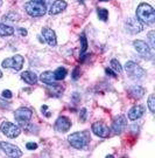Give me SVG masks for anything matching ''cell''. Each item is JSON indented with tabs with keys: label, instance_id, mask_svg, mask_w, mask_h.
Returning <instances> with one entry per match:
<instances>
[{
	"label": "cell",
	"instance_id": "obj_20",
	"mask_svg": "<svg viewBox=\"0 0 155 158\" xmlns=\"http://www.w3.org/2000/svg\"><path fill=\"white\" fill-rule=\"evenodd\" d=\"M13 33H14V28L13 27L0 23V36H10Z\"/></svg>",
	"mask_w": 155,
	"mask_h": 158
},
{
	"label": "cell",
	"instance_id": "obj_4",
	"mask_svg": "<svg viewBox=\"0 0 155 158\" xmlns=\"http://www.w3.org/2000/svg\"><path fill=\"white\" fill-rule=\"evenodd\" d=\"M125 70L128 74V76L131 79H134V80L144 79L145 75H146V72H145L144 69L140 67L138 63L133 62V61L126 62V64H125Z\"/></svg>",
	"mask_w": 155,
	"mask_h": 158
},
{
	"label": "cell",
	"instance_id": "obj_11",
	"mask_svg": "<svg viewBox=\"0 0 155 158\" xmlns=\"http://www.w3.org/2000/svg\"><path fill=\"white\" fill-rule=\"evenodd\" d=\"M92 131L94 135L101 137V138H106L110 136V129L103 122H94L92 124Z\"/></svg>",
	"mask_w": 155,
	"mask_h": 158
},
{
	"label": "cell",
	"instance_id": "obj_14",
	"mask_svg": "<svg viewBox=\"0 0 155 158\" xmlns=\"http://www.w3.org/2000/svg\"><path fill=\"white\" fill-rule=\"evenodd\" d=\"M42 35H43L44 40L48 42V45L50 47H55L57 45V39H56V34L53 29L48 28V27H44L42 28Z\"/></svg>",
	"mask_w": 155,
	"mask_h": 158
},
{
	"label": "cell",
	"instance_id": "obj_9",
	"mask_svg": "<svg viewBox=\"0 0 155 158\" xmlns=\"http://www.w3.org/2000/svg\"><path fill=\"white\" fill-rule=\"evenodd\" d=\"M0 148L4 152L10 156V157H21L22 156V151L19 149L18 147H15L14 144H11V143H7V142H0Z\"/></svg>",
	"mask_w": 155,
	"mask_h": 158
},
{
	"label": "cell",
	"instance_id": "obj_33",
	"mask_svg": "<svg viewBox=\"0 0 155 158\" xmlns=\"http://www.w3.org/2000/svg\"><path fill=\"white\" fill-rule=\"evenodd\" d=\"M18 31L20 32V34H21L22 36H26V35H27V31H26V29H23V28H18Z\"/></svg>",
	"mask_w": 155,
	"mask_h": 158
},
{
	"label": "cell",
	"instance_id": "obj_10",
	"mask_svg": "<svg viewBox=\"0 0 155 158\" xmlns=\"http://www.w3.org/2000/svg\"><path fill=\"white\" fill-rule=\"evenodd\" d=\"M125 26H126V29L131 34L140 33L144 28L142 23H140L138 19H134V18H128L126 20V23H125Z\"/></svg>",
	"mask_w": 155,
	"mask_h": 158
},
{
	"label": "cell",
	"instance_id": "obj_7",
	"mask_svg": "<svg viewBox=\"0 0 155 158\" xmlns=\"http://www.w3.org/2000/svg\"><path fill=\"white\" fill-rule=\"evenodd\" d=\"M32 116H33V113H32V110L30 109H28V108H19L15 114H14V117H15V121H17L19 125H21V127H25V125L28 124V122L30 121L32 118Z\"/></svg>",
	"mask_w": 155,
	"mask_h": 158
},
{
	"label": "cell",
	"instance_id": "obj_32",
	"mask_svg": "<svg viewBox=\"0 0 155 158\" xmlns=\"http://www.w3.org/2000/svg\"><path fill=\"white\" fill-rule=\"evenodd\" d=\"M105 73L107 74V75L112 76V77H116V76H117L116 73H114V72H113V70H112L111 68H106V69H105Z\"/></svg>",
	"mask_w": 155,
	"mask_h": 158
},
{
	"label": "cell",
	"instance_id": "obj_2",
	"mask_svg": "<svg viewBox=\"0 0 155 158\" xmlns=\"http://www.w3.org/2000/svg\"><path fill=\"white\" fill-rule=\"evenodd\" d=\"M25 10L30 17L38 18V17H43L47 12V5L40 1H28L25 4Z\"/></svg>",
	"mask_w": 155,
	"mask_h": 158
},
{
	"label": "cell",
	"instance_id": "obj_12",
	"mask_svg": "<svg viewBox=\"0 0 155 158\" xmlns=\"http://www.w3.org/2000/svg\"><path fill=\"white\" fill-rule=\"evenodd\" d=\"M125 127H126V117L124 115L117 116L116 118L113 119V122H112V131L117 135L121 134L124 129H125Z\"/></svg>",
	"mask_w": 155,
	"mask_h": 158
},
{
	"label": "cell",
	"instance_id": "obj_35",
	"mask_svg": "<svg viewBox=\"0 0 155 158\" xmlns=\"http://www.w3.org/2000/svg\"><path fill=\"white\" fill-rule=\"evenodd\" d=\"M0 77H2V72L0 70Z\"/></svg>",
	"mask_w": 155,
	"mask_h": 158
},
{
	"label": "cell",
	"instance_id": "obj_5",
	"mask_svg": "<svg viewBox=\"0 0 155 158\" xmlns=\"http://www.w3.org/2000/svg\"><path fill=\"white\" fill-rule=\"evenodd\" d=\"M133 46H134L135 51L138 52L142 57L148 59V60H152V59H153V56H154L153 49H152L145 41H142V40H135V41L133 42Z\"/></svg>",
	"mask_w": 155,
	"mask_h": 158
},
{
	"label": "cell",
	"instance_id": "obj_8",
	"mask_svg": "<svg viewBox=\"0 0 155 158\" xmlns=\"http://www.w3.org/2000/svg\"><path fill=\"white\" fill-rule=\"evenodd\" d=\"M25 62V59L21 55H14L13 57H8L2 61V67L4 68H12L13 70L19 72L21 70L22 66Z\"/></svg>",
	"mask_w": 155,
	"mask_h": 158
},
{
	"label": "cell",
	"instance_id": "obj_18",
	"mask_svg": "<svg viewBox=\"0 0 155 158\" xmlns=\"http://www.w3.org/2000/svg\"><path fill=\"white\" fill-rule=\"evenodd\" d=\"M21 79L28 85H36V82H38L36 74L33 73V72H29V70H26L21 74Z\"/></svg>",
	"mask_w": 155,
	"mask_h": 158
},
{
	"label": "cell",
	"instance_id": "obj_6",
	"mask_svg": "<svg viewBox=\"0 0 155 158\" xmlns=\"http://www.w3.org/2000/svg\"><path fill=\"white\" fill-rule=\"evenodd\" d=\"M0 130H1V132L5 136H7L8 138H15V137H18V136L20 135V132H21L19 125L13 124V123L8 122V121H5V122L1 123Z\"/></svg>",
	"mask_w": 155,
	"mask_h": 158
},
{
	"label": "cell",
	"instance_id": "obj_15",
	"mask_svg": "<svg viewBox=\"0 0 155 158\" xmlns=\"http://www.w3.org/2000/svg\"><path fill=\"white\" fill-rule=\"evenodd\" d=\"M66 8V2L64 0H55L51 6H50L49 13L51 15H56L58 13H61L62 11H64Z\"/></svg>",
	"mask_w": 155,
	"mask_h": 158
},
{
	"label": "cell",
	"instance_id": "obj_24",
	"mask_svg": "<svg viewBox=\"0 0 155 158\" xmlns=\"http://www.w3.org/2000/svg\"><path fill=\"white\" fill-rule=\"evenodd\" d=\"M97 13H98V17L101 21H106L107 18H109V11L105 10V8H98L97 10Z\"/></svg>",
	"mask_w": 155,
	"mask_h": 158
},
{
	"label": "cell",
	"instance_id": "obj_34",
	"mask_svg": "<svg viewBox=\"0 0 155 158\" xmlns=\"http://www.w3.org/2000/svg\"><path fill=\"white\" fill-rule=\"evenodd\" d=\"M33 1H40V2H43V4H46V5H47V4H48V2H50L51 0H33Z\"/></svg>",
	"mask_w": 155,
	"mask_h": 158
},
{
	"label": "cell",
	"instance_id": "obj_13",
	"mask_svg": "<svg viewBox=\"0 0 155 158\" xmlns=\"http://www.w3.org/2000/svg\"><path fill=\"white\" fill-rule=\"evenodd\" d=\"M70 127H71V122L66 116H61V117H58V118L56 119V131H58V132H66L68 130L70 129Z\"/></svg>",
	"mask_w": 155,
	"mask_h": 158
},
{
	"label": "cell",
	"instance_id": "obj_25",
	"mask_svg": "<svg viewBox=\"0 0 155 158\" xmlns=\"http://www.w3.org/2000/svg\"><path fill=\"white\" fill-rule=\"evenodd\" d=\"M148 108H149L150 113H154L155 111V96L152 94L148 97Z\"/></svg>",
	"mask_w": 155,
	"mask_h": 158
},
{
	"label": "cell",
	"instance_id": "obj_27",
	"mask_svg": "<svg viewBox=\"0 0 155 158\" xmlns=\"http://www.w3.org/2000/svg\"><path fill=\"white\" fill-rule=\"evenodd\" d=\"M86 116H88L86 109L85 108L81 109V111H79V119H81V122H85L86 121Z\"/></svg>",
	"mask_w": 155,
	"mask_h": 158
},
{
	"label": "cell",
	"instance_id": "obj_16",
	"mask_svg": "<svg viewBox=\"0 0 155 158\" xmlns=\"http://www.w3.org/2000/svg\"><path fill=\"white\" fill-rule=\"evenodd\" d=\"M145 113V107L142 106H134V107L128 111V118L131 121H137Z\"/></svg>",
	"mask_w": 155,
	"mask_h": 158
},
{
	"label": "cell",
	"instance_id": "obj_23",
	"mask_svg": "<svg viewBox=\"0 0 155 158\" xmlns=\"http://www.w3.org/2000/svg\"><path fill=\"white\" fill-rule=\"evenodd\" d=\"M19 15L15 14V13H8V14H6L5 17L2 18V20L4 21H10V23H15L19 20Z\"/></svg>",
	"mask_w": 155,
	"mask_h": 158
},
{
	"label": "cell",
	"instance_id": "obj_36",
	"mask_svg": "<svg viewBox=\"0 0 155 158\" xmlns=\"http://www.w3.org/2000/svg\"><path fill=\"white\" fill-rule=\"evenodd\" d=\"M1 4H2V0H0V6H1Z\"/></svg>",
	"mask_w": 155,
	"mask_h": 158
},
{
	"label": "cell",
	"instance_id": "obj_29",
	"mask_svg": "<svg viewBox=\"0 0 155 158\" xmlns=\"http://www.w3.org/2000/svg\"><path fill=\"white\" fill-rule=\"evenodd\" d=\"M26 148H27L28 150H35V149H38V144L34 143V142H28L27 144H26Z\"/></svg>",
	"mask_w": 155,
	"mask_h": 158
},
{
	"label": "cell",
	"instance_id": "obj_22",
	"mask_svg": "<svg viewBox=\"0 0 155 158\" xmlns=\"http://www.w3.org/2000/svg\"><path fill=\"white\" fill-rule=\"evenodd\" d=\"M110 64H111V68L116 72V73H121L122 72V68H121V66H120V63H119V61L117 60V59H113V60H111V62H110Z\"/></svg>",
	"mask_w": 155,
	"mask_h": 158
},
{
	"label": "cell",
	"instance_id": "obj_19",
	"mask_svg": "<svg viewBox=\"0 0 155 158\" xmlns=\"http://www.w3.org/2000/svg\"><path fill=\"white\" fill-rule=\"evenodd\" d=\"M128 91H129V94H131V96L132 97H134V98H137V100H139V98H141L142 96L145 95V89L142 88V87H140V85H132L129 89H128Z\"/></svg>",
	"mask_w": 155,
	"mask_h": 158
},
{
	"label": "cell",
	"instance_id": "obj_30",
	"mask_svg": "<svg viewBox=\"0 0 155 158\" xmlns=\"http://www.w3.org/2000/svg\"><path fill=\"white\" fill-rule=\"evenodd\" d=\"M79 77V68L76 67L72 72V80H78Z\"/></svg>",
	"mask_w": 155,
	"mask_h": 158
},
{
	"label": "cell",
	"instance_id": "obj_17",
	"mask_svg": "<svg viewBox=\"0 0 155 158\" xmlns=\"http://www.w3.org/2000/svg\"><path fill=\"white\" fill-rule=\"evenodd\" d=\"M40 80H41V82H43L44 85H53V87L57 85V83L55 82L56 80L53 72H43V73L40 75Z\"/></svg>",
	"mask_w": 155,
	"mask_h": 158
},
{
	"label": "cell",
	"instance_id": "obj_26",
	"mask_svg": "<svg viewBox=\"0 0 155 158\" xmlns=\"http://www.w3.org/2000/svg\"><path fill=\"white\" fill-rule=\"evenodd\" d=\"M154 31H150L149 33H148V39H149V42H150V48L152 49H154L155 48V42H154Z\"/></svg>",
	"mask_w": 155,
	"mask_h": 158
},
{
	"label": "cell",
	"instance_id": "obj_28",
	"mask_svg": "<svg viewBox=\"0 0 155 158\" xmlns=\"http://www.w3.org/2000/svg\"><path fill=\"white\" fill-rule=\"evenodd\" d=\"M81 41H82V54H83L88 48V41H86V38L84 36V34L81 36Z\"/></svg>",
	"mask_w": 155,
	"mask_h": 158
},
{
	"label": "cell",
	"instance_id": "obj_21",
	"mask_svg": "<svg viewBox=\"0 0 155 158\" xmlns=\"http://www.w3.org/2000/svg\"><path fill=\"white\" fill-rule=\"evenodd\" d=\"M66 74H68V72H66V68H64V67H58L55 72H54V76H55V80L60 81V80H63L64 77H66Z\"/></svg>",
	"mask_w": 155,
	"mask_h": 158
},
{
	"label": "cell",
	"instance_id": "obj_31",
	"mask_svg": "<svg viewBox=\"0 0 155 158\" xmlns=\"http://www.w3.org/2000/svg\"><path fill=\"white\" fill-rule=\"evenodd\" d=\"M12 91L11 90H4L2 91V97L5 98H12Z\"/></svg>",
	"mask_w": 155,
	"mask_h": 158
},
{
	"label": "cell",
	"instance_id": "obj_3",
	"mask_svg": "<svg viewBox=\"0 0 155 158\" xmlns=\"http://www.w3.org/2000/svg\"><path fill=\"white\" fill-rule=\"evenodd\" d=\"M68 141H69V144L72 148L81 150V149L86 147L89 142V137L86 132H74L68 137Z\"/></svg>",
	"mask_w": 155,
	"mask_h": 158
},
{
	"label": "cell",
	"instance_id": "obj_37",
	"mask_svg": "<svg viewBox=\"0 0 155 158\" xmlns=\"http://www.w3.org/2000/svg\"><path fill=\"white\" fill-rule=\"evenodd\" d=\"M99 1H107V0H99Z\"/></svg>",
	"mask_w": 155,
	"mask_h": 158
},
{
	"label": "cell",
	"instance_id": "obj_1",
	"mask_svg": "<svg viewBox=\"0 0 155 158\" xmlns=\"http://www.w3.org/2000/svg\"><path fill=\"white\" fill-rule=\"evenodd\" d=\"M137 18L140 23L152 25L155 21V12L154 8L149 4H140L137 8Z\"/></svg>",
	"mask_w": 155,
	"mask_h": 158
}]
</instances>
